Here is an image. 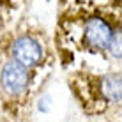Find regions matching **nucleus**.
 Masks as SVG:
<instances>
[{"mask_svg": "<svg viewBox=\"0 0 122 122\" xmlns=\"http://www.w3.org/2000/svg\"><path fill=\"white\" fill-rule=\"evenodd\" d=\"M117 37H120L119 18H110L103 7L76 4L58 14L57 48L71 57L76 51L104 55Z\"/></svg>", "mask_w": 122, "mask_h": 122, "instance_id": "obj_1", "label": "nucleus"}, {"mask_svg": "<svg viewBox=\"0 0 122 122\" xmlns=\"http://www.w3.org/2000/svg\"><path fill=\"white\" fill-rule=\"evenodd\" d=\"M71 94L87 115L101 117L112 108L120 106V73H92L76 69L67 76Z\"/></svg>", "mask_w": 122, "mask_h": 122, "instance_id": "obj_2", "label": "nucleus"}, {"mask_svg": "<svg viewBox=\"0 0 122 122\" xmlns=\"http://www.w3.org/2000/svg\"><path fill=\"white\" fill-rule=\"evenodd\" d=\"M4 57H9L12 60L23 64L32 71H37L46 66V60H50L48 46L37 34L32 32H16L4 39Z\"/></svg>", "mask_w": 122, "mask_h": 122, "instance_id": "obj_3", "label": "nucleus"}, {"mask_svg": "<svg viewBox=\"0 0 122 122\" xmlns=\"http://www.w3.org/2000/svg\"><path fill=\"white\" fill-rule=\"evenodd\" d=\"M36 71L25 67L23 64L4 57L0 62V96L9 104L25 103L32 94Z\"/></svg>", "mask_w": 122, "mask_h": 122, "instance_id": "obj_4", "label": "nucleus"}, {"mask_svg": "<svg viewBox=\"0 0 122 122\" xmlns=\"http://www.w3.org/2000/svg\"><path fill=\"white\" fill-rule=\"evenodd\" d=\"M2 20H4V11H2V7H0V23H2Z\"/></svg>", "mask_w": 122, "mask_h": 122, "instance_id": "obj_5", "label": "nucleus"}]
</instances>
